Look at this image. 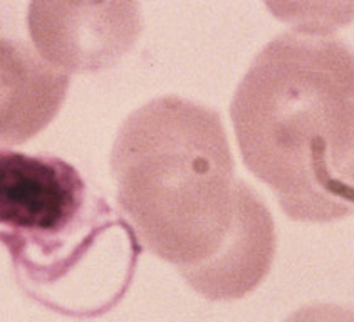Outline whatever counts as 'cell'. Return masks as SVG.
Returning a JSON list of instances; mask_svg holds the SVG:
<instances>
[{"mask_svg":"<svg viewBox=\"0 0 354 322\" xmlns=\"http://www.w3.org/2000/svg\"><path fill=\"white\" fill-rule=\"evenodd\" d=\"M286 322H354V311L336 304H314L290 314Z\"/></svg>","mask_w":354,"mask_h":322,"instance_id":"obj_7","label":"cell"},{"mask_svg":"<svg viewBox=\"0 0 354 322\" xmlns=\"http://www.w3.org/2000/svg\"><path fill=\"white\" fill-rule=\"evenodd\" d=\"M111 173L138 240L200 296L242 299L267 277L272 215L235 176L217 111L176 96L149 101L120 128Z\"/></svg>","mask_w":354,"mask_h":322,"instance_id":"obj_1","label":"cell"},{"mask_svg":"<svg viewBox=\"0 0 354 322\" xmlns=\"http://www.w3.org/2000/svg\"><path fill=\"white\" fill-rule=\"evenodd\" d=\"M0 243L29 297L96 317L123 299L141 243L81 173L56 156L0 148Z\"/></svg>","mask_w":354,"mask_h":322,"instance_id":"obj_3","label":"cell"},{"mask_svg":"<svg viewBox=\"0 0 354 322\" xmlns=\"http://www.w3.org/2000/svg\"><path fill=\"white\" fill-rule=\"evenodd\" d=\"M69 74L21 42L0 37V146H17L49 126L64 104Z\"/></svg>","mask_w":354,"mask_h":322,"instance_id":"obj_5","label":"cell"},{"mask_svg":"<svg viewBox=\"0 0 354 322\" xmlns=\"http://www.w3.org/2000/svg\"><path fill=\"white\" fill-rule=\"evenodd\" d=\"M270 14L296 32L329 35L354 22V0H263Z\"/></svg>","mask_w":354,"mask_h":322,"instance_id":"obj_6","label":"cell"},{"mask_svg":"<svg viewBox=\"0 0 354 322\" xmlns=\"http://www.w3.org/2000/svg\"><path fill=\"white\" fill-rule=\"evenodd\" d=\"M230 117L243 163L290 220L354 215L351 47L329 35H277L240 81Z\"/></svg>","mask_w":354,"mask_h":322,"instance_id":"obj_2","label":"cell"},{"mask_svg":"<svg viewBox=\"0 0 354 322\" xmlns=\"http://www.w3.org/2000/svg\"><path fill=\"white\" fill-rule=\"evenodd\" d=\"M27 26L37 54L66 74L116 66L143 30L138 0H30Z\"/></svg>","mask_w":354,"mask_h":322,"instance_id":"obj_4","label":"cell"}]
</instances>
